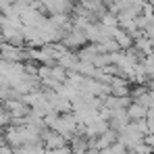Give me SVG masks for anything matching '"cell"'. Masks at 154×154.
<instances>
[{
    "instance_id": "6da1fadb",
    "label": "cell",
    "mask_w": 154,
    "mask_h": 154,
    "mask_svg": "<svg viewBox=\"0 0 154 154\" xmlns=\"http://www.w3.org/2000/svg\"><path fill=\"white\" fill-rule=\"evenodd\" d=\"M150 2H152V4H154V0H150Z\"/></svg>"
}]
</instances>
